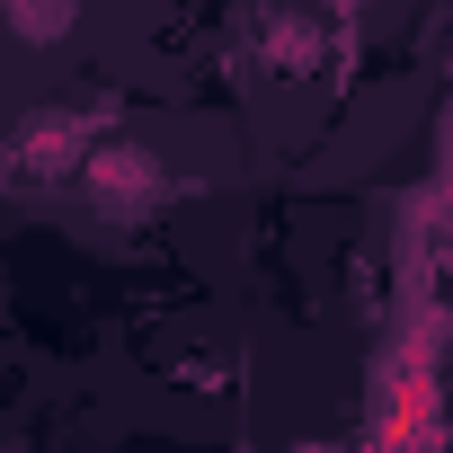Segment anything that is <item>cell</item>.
I'll use <instances>...</instances> for the list:
<instances>
[{"label": "cell", "mask_w": 453, "mask_h": 453, "mask_svg": "<svg viewBox=\"0 0 453 453\" xmlns=\"http://www.w3.org/2000/svg\"><path fill=\"white\" fill-rule=\"evenodd\" d=\"M0 19H10L19 45H63L72 19H81V0H0Z\"/></svg>", "instance_id": "3"}, {"label": "cell", "mask_w": 453, "mask_h": 453, "mask_svg": "<svg viewBox=\"0 0 453 453\" xmlns=\"http://www.w3.org/2000/svg\"><path fill=\"white\" fill-rule=\"evenodd\" d=\"M19 160H27V169H81V160H89V151H81V116H54V107H45V116L19 134Z\"/></svg>", "instance_id": "2"}, {"label": "cell", "mask_w": 453, "mask_h": 453, "mask_svg": "<svg viewBox=\"0 0 453 453\" xmlns=\"http://www.w3.org/2000/svg\"><path fill=\"white\" fill-rule=\"evenodd\" d=\"M258 36H276V45H267L276 63H311V45H320V27H311V19H294V10H276Z\"/></svg>", "instance_id": "4"}, {"label": "cell", "mask_w": 453, "mask_h": 453, "mask_svg": "<svg viewBox=\"0 0 453 453\" xmlns=\"http://www.w3.org/2000/svg\"><path fill=\"white\" fill-rule=\"evenodd\" d=\"M81 187H89V204H98L107 222H142V213L169 196V169H160L142 142H98V151L81 160Z\"/></svg>", "instance_id": "1"}]
</instances>
